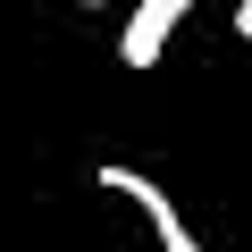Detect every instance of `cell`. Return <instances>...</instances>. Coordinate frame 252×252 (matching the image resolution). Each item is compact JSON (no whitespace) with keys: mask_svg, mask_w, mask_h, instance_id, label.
<instances>
[{"mask_svg":"<svg viewBox=\"0 0 252 252\" xmlns=\"http://www.w3.org/2000/svg\"><path fill=\"white\" fill-rule=\"evenodd\" d=\"M235 34H244V42H252V0H244V9H235Z\"/></svg>","mask_w":252,"mask_h":252,"instance_id":"obj_3","label":"cell"},{"mask_svg":"<svg viewBox=\"0 0 252 252\" xmlns=\"http://www.w3.org/2000/svg\"><path fill=\"white\" fill-rule=\"evenodd\" d=\"M185 9H193V0H135V17H126V34H118V59L126 67H160V51L185 26Z\"/></svg>","mask_w":252,"mask_h":252,"instance_id":"obj_2","label":"cell"},{"mask_svg":"<svg viewBox=\"0 0 252 252\" xmlns=\"http://www.w3.org/2000/svg\"><path fill=\"white\" fill-rule=\"evenodd\" d=\"M76 9H101V0H76Z\"/></svg>","mask_w":252,"mask_h":252,"instance_id":"obj_4","label":"cell"},{"mask_svg":"<svg viewBox=\"0 0 252 252\" xmlns=\"http://www.w3.org/2000/svg\"><path fill=\"white\" fill-rule=\"evenodd\" d=\"M93 185H109V193H126V202H135V210L152 219L160 252H202V235L185 227V210H177V202H168V193H160L143 168H126V160H101V168H93Z\"/></svg>","mask_w":252,"mask_h":252,"instance_id":"obj_1","label":"cell"}]
</instances>
